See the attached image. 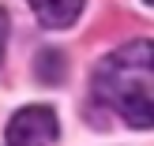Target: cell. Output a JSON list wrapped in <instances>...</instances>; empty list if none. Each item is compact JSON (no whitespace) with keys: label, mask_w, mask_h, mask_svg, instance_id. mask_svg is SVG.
<instances>
[{"label":"cell","mask_w":154,"mask_h":146,"mask_svg":"<svg viewBox=\"0 0 154 146\" xmlns=\"http://www.w3.org/2000/svg\"><path fill=\"white\" fill-rule=\"evenodd\" d=\"M94 97L132 127H154V41L135 37L105 52L90 75Z\"/></svg>","instance_id":"6da1fadb"},{"label":"cell","mask_w":154,"mask_h":146,"mask_svg":"<svg viewBox=\"0 0 154 146\" xmlns=\"http://www.w3.org/2000/svg\"><path fill=\"white\" fill-rule=\"evenodd\" d=\"M8 146H53L60 135L57 112L49 105H23L4 127Z\"/></svg>","instance_id":"7a4b0ae2"},{"label":"cell","mask_w":154,"mask_h":146,"mask_svg":"<svg viewBox=\"0 0 154 146\" xmlns=\"http://www.w3.org/2000/svg\"><path fill=\"white\" fill-rule=\"evenodd\" d=\"M30 7H34V15H38L42 26L64 30V26H72V22L79 19L83 0H30Z\"/></svg>","instance_id":"3957f363"},{"label":"cell","mask_w":154,"mask_h":146,"mask_svg":"<svg viewBox=\"0 0 154 146\" xmlns=\"http://www.w3.org/2000/svg\"><path fill=\"white\" fill-rule=\"evenodd\" d=\"M38 79H45V82H60V75H64V56H60L57 49H45V52H38Z\"/></svg>","instance_id":"277c9868"},{"label":"cell","mask_w":154,"mask_h":146,"mask_svg":"<svg viewBox=\"0 0 154 146\" xmlns=\"http://www.w3.org/2000/svg\"><path fill=\"white\" fill-rule=\"evenodd\" d=\"M4 45H8V11L0 7V56H4Z\"/></svg>","instance_id":"5b68a950"},{"label":"cell","mask_w":154,"mask_h":146,"mask_svg":"<svg viewBox=\"0 0 154 146\" xmlns=\"http://www.w3.org/2000/svg\"><path fill=\"white\" fill-rule=\"evenodd\" d=\"M150 4H154V0H150Z\"/></svg>","instance_id":"8992f818"}]
</instances>
